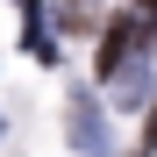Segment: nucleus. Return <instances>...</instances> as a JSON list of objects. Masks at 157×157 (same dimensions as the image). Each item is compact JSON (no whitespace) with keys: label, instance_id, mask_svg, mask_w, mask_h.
Listing matches in <instances>:
<instances>
[{"label":"nucleus","instance_id":"obj_1","mask_svg":"<svg viewBox=\"0 0 157 157\" xmlns=\"http://www.w3.org/2000/svg\"><path fill=\"white\" fill-rule=\"evenodd\" d=\"M71 143L86 157H107V121H100V100H71Z\"/></svg>","mask_w":157,"mask_h":157},{"label":"nucleus","instance_id":"obj_2","mask_svg":"<svg viewBox=\"0 0 157 157\" xmlns=\"http://www.w3.org/2000/svg\"><path fill=\"white\" fill-rule=\"evenodd\" d=\"M143 143H150V150H157V114H150V121H143Z\"/></svg>","mask_w":157,"mask_h":157},{"label":"nucleus","instance_id":"obj_3","mask_svg":"<svg viewBox=\"0 0 157 157\" xmlns=\"http://www.w3.org/2000/svg\"><path fill=\"white\" fill-rule=\"evenodd\" d=\"M21 14H43V0H21Z\"/></svg>","mask_w":157,"mask_h":157},{"label":"nucleus","instance_id":"obj_4","mask_svg":"<svg viewBox=\"0 0 157 157\" xmlns=\"http://www.w3.org/2000/svg\"><path fill=\"white\" fill-rule=\"evenodd\" d=\"M136 14H157V0H136Z\"/></svg>","mask_w":157,"mask_h":157}]
</instances>
